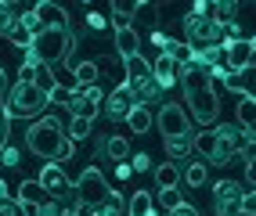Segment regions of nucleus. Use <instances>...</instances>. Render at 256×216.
I'll use <instances>...</instances> for the list:
<instances>
[{
	"instance_id": "39",
	"label": "nucleus",
	"mask_w": 256,
	"mask_h": 216,
	"mask_svg": "<svg viewBox=\"0 0 256 216\" xmlns=\"http://www.w3.org/2000/svg\"><path fill=\"white\" fill-rule=\"evenodd\" d=\"M105 22H108V18H105V14H98V11H90V14H87V29H94V32L105 29Z\"/></svg>"
},
{
	"instance_id": "37",
	"label": "nucleus",
	"mask_w": 256,
	"mask_h": 216,
	"mask_svg": "<svg viewBox=\"0 0 256 216\" xmlns=\"http://www.w3.org/2000/svg\"><path fill=\"white\" fill-rule=\"evenodd\" d=\"M18 159H22L18 148H8V144L0 148V162H4V166H18Z\"/></svg>"
},
{
	"instance_id": "10",
	"label": "nucleus",
	"mask_w": 256,
	"mask_h": 216,
	"mask_svg": "<svg viewBox=\"0 0 256 216\" xmlns=\"http://www.w3.org/2000/svg\"><path fill=\"white\" fill-rule=\"evenodd\" d=\"M184 32H188V40L198 43V47H210L220 40V25L210 22V18H195V14H188L184 18Z\"/></svg>"
},
{
	"instance_id": "19",
	"label": "nucleus",
	"mask_w": 256,
	"mask_h": 216,
	"mask_svg": "<svg viewBox=\"0 0 256 216\" xmlns=\"http://www.w3.org/2000/svg\"><path fill=\"white\" fill-rule=\"evenodd\" d=\"M195 61H202L210 72H220V65H224V47H216V43H210V47H195Z\"/></svg>"
},
{
	"instance_id": "1",
	"label": "nucleus",
	"mask_w": 256,
	"mask_h": 216,
	"mask_svg": "<svg viewBox=\"0 0 256 216\" xmlns=\"http://www.w3.org/2000/svg\"><path fill=\"white\" fill-rule=\"evenodd\" d=\"M26 144H29L32 155L54 159V162L72 159V152H76V144L65 137V126L54 119V115H47V119H36V123H32V126L26 130Z\"/></svg>"
},
{
	"instance_id": "21",
	"label": "nucleus",
	"mask_w": 256,
	"mask_h": 216,
	"mask_svg": "<svg viewBox=\"0 0 256 216\" xmlns=\"http://www.w3.org/2000/svg\"><path fill=\"white\" fill-rule=\"evenodd\" d=\"M18 202L22 206H44L47 202V191L40 188V180H26V184H18Z\"/></svg>"
},
{
	"instance_id": "31",
	"label": "nucleus",
	"mask_w": 256,
	"mask_h": 216,
	"mask_svg": "<svg viewBox=\"0 0 256 216\" xmlns=\"http://www.w3.org/2000/svg\"><path fill=\"white\" fill-rule=\"evenodd\" d=\"M0 216H22L18 198H11V195H8V184H4V180H0Z\"/></svg>"
},
{
	"instance_id": "27",
	"label": "nucleus",
	"mask_w": 256,
	"mask_h": 216,
	"mask_svg": "<svg viewBox=\"0 0 256 216\" xmlns=\"http://www.w3.org/2000/svg\"><path fill=\"white\" fill-rule=\"evenodd\" d=\"M156 184H159V188H177V184H180V170H177L174 162L156 166Z\"/></svg>"
},
{
	"instance_id": "7",
	"label": "nucleus",
	"mask_w": 256,
	"mask_h": 216,
	"mask_svg": "<svg viewBox=\"0 0 256 216\" xmlns=\"http://www.w3.org/2000/svg\"><path fill=\"white\" fill-rule=\"evenodd\" d=\"M188 101H192V119L202 123V126H213L216 123V115H220V97L213 87H198L192 94H184Z\"/></svg>"
},
{
	"instance_id": "28",
	"label": "nucleus",
	"mask_w": 256,
	"mask_h": 216,
	"mask_svg": "<svg viewBox=\"0 0 256 216\" xmlns=\"http://www.w3.org/2000/svg\"><path fill=\"white\" fill-rule=\"evenodd\" d=\"M252 119H256V97L242 94V101H238V123H242V130H252Z\"/></svg>"
},
{
	"instance_id": "41",
	"label": "nucleus",
	"mask_w": 256,
	"mask_h": 216,
	"mask_svg": "<svg viewBox=\"0 0 256 216\" xmlns=\"http://www.w3.org/2000/svg\"><path fill=\"white\" fill-rule=\"evenodd\" d=\"M11 14H14V7L8 4V0H0V32H4V25L11 22Z\"/></svg>"
},
{
	"instance_id": "13",
	"label": "nucleus",
	"mask_w": 256,
	"mask_h": 216,
	"mask_svg": "<svg viewBox=\"0 0 256 216\" xmlns=\"http://www.w3.org/2000/svg\"><path fill=\"white\" fill-rule=\"evenodd\" d=\"M213 79H220V87H224V90L252 94V72H228V69H220V72H213Z\"/></svg>"
},
{
	"instance_id": "26",
	"label": "nucleus",
	"mask_w": 256,
	"mask_h": 216,
	"mask_svg": "<svg viewBox=\"0 0 256 216\" xmlns=\"http://www.w3.org/2000/svg\"><path fill=\"white\" fill-rule=\"evenodd\" d=\"M98 69H101L98 61H80V65H72V72H76V87H94Z\"/></svg>"
},
{
	"instance_id": "47",
	"label": "nucleus",
	"mask_w": 256,
	"mask_h": 216,
	"mask_svg": "<svg viewBox=\"0 0 256 216\" xmlns=\"http://www.w3.org/2000/svg\"><path fill=\"white\" fill-rule=\"evenodd\" d=\"M69 216H94V213H90V209H87V206H76V209H72V213H69Z\"/></svg>"
},
{
	"instance_id": "14",
	"label": "nucleus",
	"mask_w": 256,
	"mask_h": 216,
	"mask_svg": "<svg viewBox=\"0 0 256 216\" xmlns=\"http://www.w3.org/2000/svg\"><path fill=\"white\" fill-rule=\"evenodd\" d=\"M141 47V40H138V32H134V25H116V51H119V58H134V54H141L138 51Z\"/></svg>"
},
{
	"instance_id": "48",
	"label": "nucleus",
	"mask_w": 256,
	"mask_h": 216,
	"mask_svg": "<svg viewBox=\"0 0 256 216\" xmlns=\"http://www.w3.org/2000/svg\"><path fill=\"white\" fill-rule=\"evenodd\" d=\"M148 216H156V209H152V213H148Z\"/></svg>"
},
{
	"instance_id": "22",
	"label": "nucleus",
	"mask_w": 256,
	"mask_h": 216,
	"mask_svg": "<svg viewBox=\"0 0 256 216\" xmlns=\"http://www.w3.org/2000/svg\"><path fill=\"white\" fill-rule=\"evenodd\" d=\"M242 184L238 180H216V188H213V202H238L242 198Z\"/></svg>"
},
{
	"instance_id": "43",
	"label": "nucleus",
	"mask_w": 256,
	"mask_h": 216,
	"mask_svg": "<svg viewBox=\"0 0 256 216\" xmlns=\"http://www.w3.org/2000/svg\"><path fill=\"white\" fill-rule=\"evenodd\" d=\"M4 105H8V76H4V69H0V115H8Z\"/></svg>"
},
{
	"instance_id": "11",
	"label": "nucleus",
	"mask_w": 256,
	"mask_h": 216,
	"mask_svg": "<svg viewBox=\"0 0 256 216\" xmlns=\"http://www.w3.org/2000/svg\"><path fill=\"white\" fill-rule=\"evenodd\" d=\"M101 108H105V115H108V119L112 123H123L126 119V115H130V108H134V97H130V87H126V83H119V87L105 97V105H101Z\"/></svg>"
},
{
	"instance_id": "34",
	"label": "nucleus",
	"mask_w": 256,
	"mask_h": 216,
	"mask_svg": "<svg viewBox=\"0 0 256 216\" xmlns=\"http://www.w3.org/2000/svg\"><path fill=\"white\" fill-rule=\"evenodd\" d=\"M144 4H138V0H116V4H112V18H126L130 22V14L134 11H141Z\"/></svg>"
},
{
	"instance_id": "4",
	"label": "nucleus",
	"mask_w": 256,
	"mask_h": 216,
	"mask_svg": "<svg viewBox=\"0 0 256 216\" xmlns=\"http://www.w3.org/2000/svg\"><path fill=\"white\" fill-rule=\"evenodd\" d=\"M72 188H76V206H87V209H94L98 202H105V195L112 191L108 180H105V173H101L98 166H87Z\"/></svg>"
},
{
	"instance_id": "3",
	"label": "nucleus",
	"mask_w": 256,
	"mask_h": 216,
	"mask_svg": "<svg viewBox=\"0 0 256 216\" xmlns=\"http://www.w3.org/2000/svg\"><path fill=\"white\" fill-rule=\"evenodd\" d=\"M44 105H47V97L32 87L29 79H18L14 87H8V105H4L8 119H29V115H36Z\"/></svg>"
},
{
	"instance_id": "40",
	"label": "nucleus",
	"mask_w": 256,
	"mask_h": 216,
	"mask_svg": "<svg viewBox=\"0 0 256 216\" xmlns=\"http://www.w3.org/2000/svg\"><path fill=\"white\" fill-rule=\"evenodd\" d=\"M130 170H138V173H144V170H152V159L141 152V155H134V162H130Z\"/></svg>"
},
{
	"instance_id": "18",
	"label": "nucleus",
	"mask_w": 256,
	"mask_h": 216,
	"mask_svg": "<svg viewBox=\"0 0 256 216\" xmlns=\"http://www.w3.org/2000/svg\"><path fill=\"white\" fill-rule=\"evenodd\" d=\"M29 83H32V87H36L44 97H50V90L58 87V76L50 72V65H36V69L29 72Z\"/></svg>"
},
{
	"instance_id": "36",
	"label": "nucleus",
	"mask_w": 256,
	"mask_h": 216,
	"mask_svg": "<svg viewBox=\"0 0 256 216\" xmlns=\"http://www.w3.org/2000/svg\"><path fill=\"white\" fill-rule=\"evenodd\" d=\"M238 209H242V216H252V213H256V195H252V191H242V198H238Z\"/></svg>"
},
{
	"instance_id": "20",
	"label": "nucleus",
	"mask_w": 256,
	"mask_h": 216,
	"mask_svg": "<svg viewBox=\"0 0 256 216\" xmlns=\"http://www.w3.org/2000/svg\"><path fill=\"white\" fill-rule=\"evenodd\" d=\"M123 65H126V79H123V83H141V79H152V61H144L141 54L126 58Z\"/></svg>"
},
{
	"instance_id": "32",
	"label": "nucleus",
	"mask_w": 256,
	"mask_h": 216,
	"mask_svg": "<svg viewBox=\"0 0 256 216\" xmlns=\"http://www.w3.org/2000/svg\"><path fill=\"white\" fill-rule=\"evenodd\" d=\"M184 202V195H180V188H159V206L170 213V209H177Z\"/></svg>"
},
{
	"instance_id": "29",
	"label": "nucleus",
	"mask_w": 256,
	"mask_h": 216,
	"mask_svg": "<svg viewBox=\"0 0 256 216\" xmlns=\"http://www.w3.org/2000/svg\"><path fill=\"white\" fill-rule=\"evenodd\" d=\"M162 141H166V155H174V159L192 155V137H162Z\"/></svg>"
},
{
	"instance_id": "12",
	"label": "nucleus",
	"mask_w": 256,
	"mask_h": 216,
	"mask_svg": "<svg viewBox=\"0 0 256 216\" xmlns=\"http://www.w3.org/2000/svg\"><path fill=\"white\" fill-rule=\"evenodd\" d=\"M32 14H36L40 29H69V14H65V7H62V4L40 0V4L32 7Z\"/></svg>"
},
{
	"instance_id": "23",
	"label": "nucleus",
	"mask_w": 256,
	"mask_h": 216,
	"mask_svg": "<svg viewBox=\"0 0 256 216\" xmlns=\"http://www.w3.org/2000/svg\"><path fill=\"white\" fill-rule=\"evenodd\" d=\"M123 123L134 130V134H148V130H152V112H148V108H141V105H134V108H130V115H126Z\"/></svg>"
},
{
	"instance_id": "2",
	"label": "nucleus",
	"mask_w": 256,
	"mask_h": 216,
	"mask_svg": "<svg viewBox=\"0 0 256 216\" xmlns=\"http://www.w3.org/2000/svg\"><path fill=\"white\" fill-rule=\"evenodd\" d=\"M80 36L72 29H40L36 36H32V47H29V54L36 58L40 65H54V61H65L72 51V43Z\"/></svg>"
},
{
	"instance_id": "44",
	"label": "nucleus",
	"mask_w": 256,
	"mask_h": 216,
	"mask_svg": "<svg viewBox=\"0 0 256 216\" xmlns=\"http://www.w3.org/2000/svg\"><path fill=\"white\" fill-rule=\"evenodd\" d=\"M22 22H26V29L32 32V36L40 32V22H36V14H32V11H29V14H22Z\"/></svg>"
},
{
	"instance_id": "17",
	"label": "nucleus",
	"mask_w": 256,
	"mask_h": 216,
	"mask_svg": "<svg viewBox=\"0 0 256 216\" xmlns=\"http://www.w3.org/2000/svg\"><path fill=\"white\" fill-rule=\"evenodd\" d=\"M90 213H94V216H126V198L119 195V191H108L105 202H98Z\"/></svg>"
},
{
	"instance_id": "24",
	"label": "nucleus",
	"mask_w": 256,
	"mask_h": 216,
	"mask_svg": "<svg viewBox=\"0 0 256 216\" xmlns=\"http://www.w3.org/2000/svg\"><path fill=\"white\" fill-rule=\"evenodd\" d=\"M152 206H156V198H152L148 191H134V198L126 202V216H148Z\"/></svg>"
},
{
	"instance_id": "38",
	"label": "nucleus",
	"mask_w": 256,
	"mask_h": 216,
	"mask_svg": "<svg viewBox=\"0 0 256 216\" xmlns=\"http://www.w3.org/2000/svg\"><path fill=\"white\" fill-rule=\"evenodd\" d=\"M36 216H62V206L54 202V198H47V202L36 209Z\"/></svg>"
},
{
	"instance_id": "9",
	"label": "nucleus",
	"mask_w": 256,
	"mask_h": 216,
	"mask_svg": "<svg viewBox=\"0 0 256 216\" xmlns=\"http://www.w3.org/2000/svg\"><path fill=\"white\" fill-rule=\"evenodd\" d=\"M40 188L47 191V198H54V202H62V198H72L76 188H72V180L65 177V170L58 162H44V170H40Z\"/></svg>"
},
{
	"instance_id": "33",
	"label": "nucleus",
	"mask_w": 256,
	"mask_h": 216,
	"mask_svg": "<svg viewBox=\"0 0 256 216\" xmlns=\"http://www.w3.org/2000/svg\"><path fill=\"white\" fill-rule=\"evenodd\" d=\"M65 137H69L72 144H76V141H87V137H90V123H87V119H72L69 130H65Z\"/></svg>"
},
{
	"instance_id": "42",
	"label": "nucleus",
	"mask_w": 256,
	"mask_h": 216,
	"mask_svg": "<svg viewBox=\"0 0 256 216\" xmlns=\"http://www.w3.org/2000/svg\"><path fill=\"white\" fill-rule=\"evenodd\" d=\"M170 216H202V213H198L195 206H188V202H180L177 209H170Z\"/></svg>"
},
{
	"instance_id": "30",
	"label": "nucleus",
	"mask_w": 256,
	"mask_h": 216,
	"mask_svg": "<svg viewBox=\"0 0 256 216\" xmlns=\"http://www.w3.org/2000/svg\"><path fill=\"white\" fill-rule=\"evenodd\" d=\"M180 180H184V184H192V188L206 184V166H202V162H188L184 173H180Z\"/></svg>"
},
{
	"instance_id": "6",
	"label": "nucleus",
	"mask_w": 256,
	"mask_h": 216,
	"mask_svg": "<svg viewBox=\"0 0 256 216\" xmlns=\"http://www.w3.org/2000/svg\"><path fill=\"white\" fill-rule=\"evenodd\" d=\"M152 123L162 130V137H192V119H188V112L177 101L162 105L159 115H152Z\"/></svg>"
},
{
	"instance_id": "25",
	"label": "nucleus",
	"mask_w": 256,
	"mask_h": 216,
	"mask_svg": "<svg viewBox=\"0 0 256 216\" xmlns=\"http://www.w3.org/2000/svg\"><path fill=\"white\" fill-rule=\"evenodd\" d=\"M105 159L126 162V159H130V141H126V137H108V141H105Z\"/></svg>"
},
{
	"instance_id": "45",
	"label": "nucleus",
	"mask_w": 256,
	"mask_h": 216,
	"mask_svg": "<svg viewBox=\"0 0 256 216\" xmlns=\"http://www.w3.org/2000/svg\"><path fill=\"white\" fill-rule=\"evenodd\" d=\"M8 144V115H0V148Z\"/></svg>"
},
{
	"instance_id": "35",
	"label": "nucleus",
	"mask_w": 256,
	"mask_h": 216,
	"mask_svg": "<svg viewBox=\"0 0 256 216\" xmlns=\"http://www.w3.org/2000/svg\"><path fill=\"white\" fill-rule=\"evenodd\" d=\"M47 101H54V105H65V108H69V105H72V87H62V83H58V87L50 90Z\"/></svg>"
},
{
	"instance_id": "5",
	"label": "nucleus",
	"mask_w": 256,
	"mask_h": 216,
	"mask_svg": "<svg viewBox=\"0 0 256 216\" xmlns=\"http://www.w3.org/2000/svg\"><path fill=\"white\" fill-rule=\"evenodd\" d=\"M192 148L202 155V159H210L213 166H228L238 152H234V144H228V141H220L213 130H202V134H195L192 137Z\"/></svg>"
},
{
	"instance_id": "15",
	"label": "nucleus",
	"mask_w": 256,
	"mask_h": 216,
	"mask_svg": "<svg viewBox=\"0 0 256 216\" xmlns=\"http://www.w3.org/2000/svg\"><path fill=\"white\" fill-rule=\"evenodd\" d=\"M177 76H180V69H177V65L174 61H170V58H156V65H152V79H156L159 83V90H170V87H174V83H177Z\"/></svg>"
},
{
	"instance_id": "8",
	"label": "nucleus",
	"mask_w": 256,
	"mask_h": 216,
	"mask_svg": "<svg viewBox=\"0 0 256 216\" xmlns=\"http://www.w3.org/2000/svg\"><path fill=\"white\" fill-rule=\"evenodd\" d=\"M220 47H224V65H228V72H252V58H256V40H252V36L220 43Z\"/></svg>"
},
{
	"instance_id": "46",
	"label": "nucleus",
	"mask_w": 256,
	"mask_h": 216,
	"mask_svg": "<svg viewBox=\"0 0 256 216\" xmlns=\"http://www.w3.org/2000/svg\"><path fill=\"white\" fill-rule=\"evenodd\" d=\"M116 177L126 180V177H130V162H119V166H116Z\"/></svg>"
},
{
	"instance_id": "16",
	"label": "nucleus",
	"mask_w": 256,
	"mask_h": 216,
	"mask_svg": "<svg viewBox=\"0 0 256 216\" xmlns=\"http://www.w3.org/2000/svg\"><path fill=\"white\" fill-rule=\"evenodd\" d=\"M4 36H8V43H14V47H22V51H29V47H32V32L26 29V22H22V14H11V22L4 25Z\"/></svg>"
}]
</instances>
